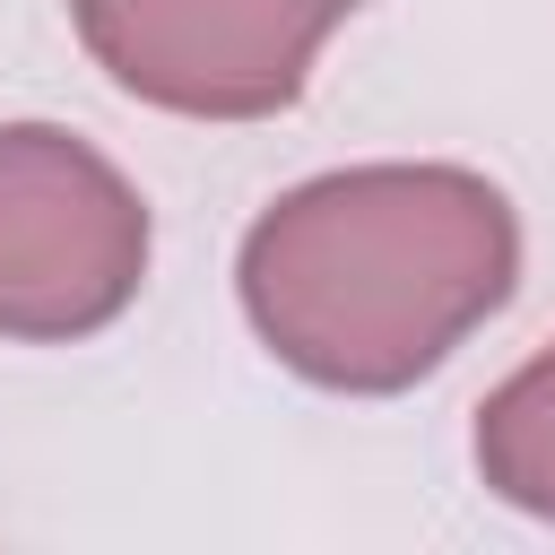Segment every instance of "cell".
Instances as JSON below:
<instances>
[{"label":"cell","mask_w":555,"mask_h":555,"mask_svg":"<svg viewBox=\"0 0 555 555\" xmlns=\"http://www.w3.org/2000/svg\"><path fill=\"white\" fill-rule=\"evenodd\" d=\"M520 278V225L460 165H356L243 234V312L321 390H408Z\"/></svg>","instance_id":"1"},{"label":"cell","mask_w":555,"mask_h":555,"mask_svg":"<svg viewBox=\"0 0 555 555\" xmlns=\"http://www.w3.org/2000/svg\"><path fill=\"white\" fill-rule=\"evenodd\" d=\"M147 278L139 191L52 121H0V338H87Z\"/></svg>","instance_id":"2"},{"label":"cell","mask_w":555,"mask_h":555,"mask_svg":"<svg viewBox=\"0 0 555 555\" xmlns=\"http://www.w3.org/2000/svg\"><path fill=\"white\" fill-rule=\"evenodd\" d=\"M69 17L139 104L260 121L304 95L312 52L356 17V0H69Z\"/></svg>","instance_id":"3"},{"label":"cell","mask_w":555,"mask_h":555,"mask_svg":"<svg viewBox=\"0 0 555 555\" xmlns=\"http://www.w3.org/2000/svg\"><path fill=\"white\" fill-rule=\"evenodd\" d=\"M477 468L503 503L555 520V347L529 356L486 408H477Z\"/></svg>","instance_id":"4"}]
</instances>
